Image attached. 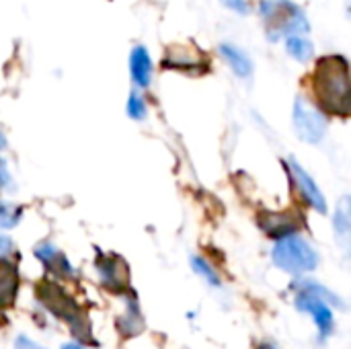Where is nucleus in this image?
I'll return each mask as SVG.
<instances>
[{"instance_id": "20", "label": "nucleus", "mask_w": 351, "mask_h": 349, "mask_svg": "<svg viewBox=\"0 0 351 349\" xmlns=\"http://www.w3.org/2000/svg\"><path fill=\"white\" fill-rule=\"evenodd\" d=\"M189 265H191L193 274H195L199 280H204L210 288H220V286H222V278H220L218 269H216V267L212 265V261L206 259L204 255H191Z\"/></svg>"}, {"instance_id": "28", "label": "nucleus", "mask_w": 351, "mask_h": 349, "mask_svg": "<svg viewBox=\"0 0 351 349\" xmlns=\"http://www.w3.org/2000/svg\"><path fill=\"white\" fill-rule=\"evenodd\" d=\"M346 8H348V14L351 16V0H348V4H346Z\"/></svg>"}, {"instance_id": "1", "label": "nucleus", "mask_w": 351, "mask_h": 349, "mask_svg": "<svg viewBox=\"0 0 351 349\" xmlns=\"http://www.w3.org/2000/svg\"><path fill=\"white\" fill-rule=\"evenodd\" d=\"M311 88L315 103L331 117H351V64L341 53H325L315 62Z\"/></svg>"}, {"instance_id": "3", "label": "nucleus", "mask_w": 351, "mask_h": 349, "mask_svg": "<svg viewBox=\"0 0 351 349\" xmlns=\"http://www.w3.org/2000/svg\"><path fill=\"white\" fill-rule=\"evenodd\" d=\"M257 12L269 41H282L290 35H306L311 31L308 14L296 0H259Z\"/></svg>"}, {"instance_id": "11", "label": "nucleus", "mask_w": 351, "mask_h": 349, "mask_svg": "<svg viewBox=\"0 0 351 349\" xmlns=\"http://www.w3.org/2000/svg\"><path fill=\"white\" fill-rule=\"evenodd\" d=\"M257 226L263 234L278 241L288 234L300 232L302 216L294 210H261L257 214Z\"/></svg>"}, {"instance_id": "10", "label": "nucleus", "mask_w": 351, "mask_h": 349, "mask_svg": "<svg viewBox=\"0 0 351 349\" xmlns=\"http://www.w3.org/2000/svg\"><path fill=\"white\" fill-rule=\"evenodd\" d=\"M33 255L43 265V269L49 274V278H53L58 282H70V280L78 278L76 267L72 265L68 255L51 241H39L33 247Z\"/></svg>"}, {"instance_id": "27", "label": "nucleus", "mask_w": 351, "mask_h": 349, "mask_svg": "<svg viewBox=\"0 0 351 349\" xmlns=\"http://www.w3.org/2000/svg\"><path fill=\"white\" fill-rule=\"evenodd\" d=\"M257 349H278V346L271 344V341H261V344L257 346Z\"/></svg>"}, {"instance_id": "18", "label": "nucleus", "mask_w": 351, "mask_h": 349, "mask_svg": "<svg viewBox=\"0 0 351 349\" xmlns=\"http://www.w3.org/2000/svg\"><path fill=\"white\" fill-rule=\"evenodd\" d=\"M125 115L132 121H138V123L148 119V115H150V103H148L144 91L130 88V93L125 97Z\"/></svg>"}, {"instance_id": "19", "label": "nucleus", "mask_w": 351, "mask_h": 349, "mask_svg": "<svg viewBox=\"0 0 351 349\" xmlns=\"http://www.w3.org/2000/svg\"><path fill=\"white\" fill-rule=\"evenodd\" d=\"M25 218V206L0 195V230H14Z\"/></svg>"}, {"instance_id": "26", "label": "nucleus", "mask_w": 351, "mask_h": 349, "mask_svg": "<svg viewBox=\"0 0 351 349\" xmlns=\"http://www.w3.org/2000/svg\"><path fill=\"white\" fill-rule=\"evenodd\" d=\"M60 349H86L82 344H76V341H70V344H64Z\"/></svg>"}, {"instance_id": "6", "label": "nucleus", "mask_w": 351, "mask_h": 349, "mask_svg": "<svg viewBox=\"0 0 351 349\" xmlns=\"http://www.w3.org/2000/svg\"><path fill=\"white\" fill-rule=\"evenodd\" d=\"M296 294H294V309L306 317H311L315 329H317V339L319 341H327L333 337L335 333V313H333V304L329 300H325L323 296L306 290V288H300V286H294Z\"/></svg>"}, {"instance_id": "8", "label": "nucleus", "mask_w": 351, "mask_h": 349, "mask_svg": "<svg viewBox=\"0 0 351 349\" xmlns=\"http://www.w3.org/2000/svg\"><path fill=\"white\" fill-rule=\"evenodd\" d=\"M160 68L167 72H179L187 76H199L208 72V56L193 43H171L165 47L160 58Z\"/></svg>"}, {"instance_id": "2", "label": "nucleus", "mask_w": 351, "mask_h": 349, "mask_svg": "<svg viewBox=\"0 0 351 349\" xmlns=\"http://www.w3.org/2000/svg\"><path fill=\"white\" fill-rule=\"evenodd\" d=\"M35 296H37V302L49 315H53L58 321L68 325L70 333L78 341H84V344L93 341V329H90V321H88L86 313L82 311L78 300L58 280H53V278L41 280L35 286Z\"/></svg>"}, {"instance_id": "23", "label": "nucleus", "mask_w": 351, "mask_h": 349, "mask_svg": "<svg viewBox=\"0 0 351 349\" xmlns=\"http://www.w3.org/2000/svg\"><path fill=\"white\" fill-rule=\"evenodd\" d=\"M14 253H16V245H14L12 237L6 234L4 230H0V257H10L12 259Z\"/></svg>"}, {"instance_id": "24", "label": "nucleus", "mask_w": 351, "mask_h": 349, "mask_svg": "<svg viewBox=\"0 0 351 349\" xmlns=\"http://www.w3.org/2000/svg\"><path fill=\"white\" fill-rule=\"evenodd\" d=\"M14 349H47V348H43L41 344L33 341V339H31V337H27V335H16V337H14Z\"/></svg>"}, {"instance_id": "5", "label": "nucleus", "mask_w": 351, "mask_h": 349, "mask_svg": "<svg viewBox=\"0 0 351 349\" xmlns=\"http://www.w3.org/2000/svg\"><path fill=\"white\" fill-rule=\"evenodd\" d=\"M292 123L296 136L306 144H319L329 130V115L308 97L298 95L292 107Z\"/></svg>"}, {"instance_id": "9", "label": "nucleus", "mask_w": 351, "mask_h": 349, "mask_svg": "<svg viewBox=\"0 0 351 349\" xmlns=\"http://www.w3.org/2000/svg\"><path fill=\"white\" fill-rule=\"evenodd\" d=\"M284 165H286L288 179H290L292 187L296 189L300 202L304 206H308L311 210H315L317 214H323L325 216L329 212V204H327V197H325L323 189L315 181V177L298 160H294V158L284 160Z\"/></svg>"}, {"instance_id": "15", "label": "nucleus", "mask_w": 351, "mask_h": 349, "mask_svg": "<svg viewBox=\"0 0 351 349\" xmlns=\"http://www.w3.org/2000/svg\"><path fill=\"white\" fill-rule=\"evenodd\" d=\"M218 53H220V58L226 62V66L232 70L234 76H239V78H249V76L253 74V68H255V66H253V60H251L249 53H247L245 49H241L239 45L224 41V43L218 45Z\"/></svg>"}, {"instance_id": "25", "label": "nucleus", "mask_w": 351, "mask_h": 349, "mask_svg": "<svg viewBox=\"0 0 351 349\" xmlns=\"http://www.w3.org/2000/svg\"><path fill=\"white\" fill-rule=\"evenodd\" d=\"M6 148H8V138H6V132L0 128V154H4Z\"/></svg>"}, {"instance_id": "22", "label": "nucleus", "mask_w": 351, "mask_h": 349, "mask_svg": "<svg viewBox=\"0 0 351 349\" xmlns=\"http://www.w3.org/2000/svg\"><path fill=\"white\" fill-rule=\"evenodd\" d=\"M224 8H228L230 12L234 14H241V16H247L251 12V2L249 0H220Z\"/></svg>"}, {"instance_id": "12", "label": "nucleus", "mask_w": 351, "mask_h": 349, "mask_svg": "<svg viewBox=\"0 0 351 349\" xmlns=\"http://www.w3.org/2000/svg\"><path fill=\"white\" fill-rule=\"evenodd\" d=\"M156 74V64L150 53V49L144 43H136L130 47L128 53V76L132 82V88L138 91H150Z\"/></svg>"}, {"instance_id": "17", "label": "nucleus", "mask_w": 351, "mask_h": 349, "mask_svg": "<svg viewBox=\"0 0 351 349\" xmlns=\"http://www.w3.org/2000/svg\"><path fill=\"white\" fill-rule=\"evenodd\" d=\"M284 45H286L288 56L294 58V60L300 62V64H308V62L315 58V45H313V41H311L304 33L286 37V39H284Z\"/></svg>"}, {"instance_id": "21", "label": "nucleus", "mask_w": 351, "mask_h": 349, "mask_svg": "<svg viewBox=\"0 0 351 349\" xmlns=\"http://www.w3.org/2000/svg\"><path fill=\"white\" fill-rule=\"evenodd\" d=\"M19 189L16 185V177L12 173V167L8 163V158L4 154H0V195L8 197V195H14Z\"/></svg>"}, {"instance_id": "4", "label": "nucleus", "mask_w": 351, "mask_h": 349, "mask_svg": "<svg viewBox=\"0 0 351 349\" xmlns=\"http://www.w3.org/2000/svg\"><path fill=\"white\" fill-rule=\"evenodd\" d=\"M271 261L280 272L288 276L306 278L308 274L317 272V267L321 265V255L306 237L294 232L274 243Z\"/></svg>"}, {"instance_id": "7", "label": "nucleus", "mask_w": 351, "mask_h": 349, "mask_svg": "<svg viewBox=\"0 0 351 349\" xmlns=\"http://www.w3.org/2000/svg\"><path fill=\"white\" fill-rule=\"evenodd\" d=\"M95 274L99 284L117 296H125L132 292V272L128 261L117 253L97 251L95 255Z\"/></svg>"}, {"instance_id": "16", "label": "nucleus", "mask_w": 351, "mask_h": 349, "mask_svg": "<svg viewBox=\"0 0 351 349\" xmlns=\"http://www.w3.org/2000/svg\"><path fill=\"white\" fill-rule=\"evenodd\" d=\"M125 313L117 319V329L123 337H136L144 331V317L138 304V298L128 292L125 296Z\"/></svg>"}, {"instance_id": "13", "label": "nucleus", "mask_w": 351, "mask_h": 349, "mask_svg": "<svg viewBox=\"0 0 351 349\" xmlns=\"http://www.w3.org/2000/svg\"><path fill=\"white\" fill-rule=\"evenodd\" d=\"M333 239L337 249L351 259V193L337 200L333 210Z\"/></svg>"}, {"instance_id": "14", "label": "nucleus", "mask_w": 351, "mask_h": 349, "mask_svg": "<svg viewBox=\"0 0 351 349\" xmlns=\"http://www.w3.org/2000/svg\"><path fill=\"white\" fill-rule=\"evenodd\" d=\"M19 294V267L10 257H0V309H10Z\"/></svg>"}]
</instances>
